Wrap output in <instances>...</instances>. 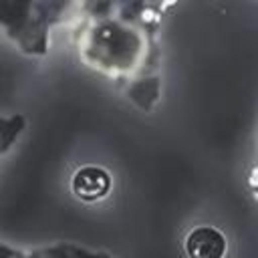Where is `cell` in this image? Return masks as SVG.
Returning a JSON list of instances; mask_svg holds the SVG:
<instances>
[{
	"instance_id": "obj_1",
	"label": "cell",
	"mask_w": 258,
	"mask_h": 258,
	"mask_svg": "<svg viewBox=\"0 0 258 258\" xmlns=\"http://www.w3.org/2000/svg\"><path fill=\"white\" fill-rule=\"evenodd\" d=\"M189 258H222L226 242L214 228H198L187 236L185 242Z\"/></svg>"
},
{
	"instance_id": "obj_2",
	"label": "cell",
	"mask_w": 258,
	"mask_h": 258,
	"mask_svg": "<svg viewBox=\"0 0 258 258\" xmlns=\"http://www.w3.org/2000/svg\"><path fill=\"white\" fill-rule=\"evenodd\" d=\"M73 189L83 200H97L109 189V175L99 167H85L73 179Z\"/></svg>"
}]
</instances>
